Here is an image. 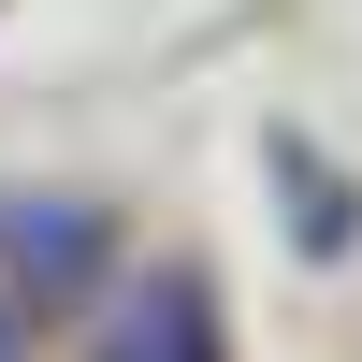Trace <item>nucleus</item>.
Listing matches in <instances>:
<instances>
[{
	"instance_id": "1",
	"label": "nucleus",
	"mask_w": 362,
	"mask_h": 362,
	"mask_svg": "<svg viewBox=\"0 0 362 362\" xmlns=\"http://www.w3.org/2000/svg\"><path fill=\"white\" fill-rule=\"evenodd\" d=\"M102 362H232V334H218V290H203L189 261H160V276H145L131 305H116Z\"/></svg>"
},
{
	"instance_id": "2",
	"label": "nucleus",
	"mask_w": 362,
	"mask_h": 362,
	"mask_svg": "<svg viewBox=\"0 0 362 362\" xmlns=\"http://www.w3.org/2000/svg\"><path fill=\"white\" fill-rule=\"evenodd\" d=\"M15 261H29V290H73L87 276V247H102V218H87V203H15Z\"/></svg>"
},
{
	"instance_id": "3",
	"label": "nucleus",
	"mask_w": 362,
	"mask_h": 362,
	"mask_svg": "<svg viewBox=\"0 0 362 362\" xmlns=\"http://www.w3.org/2000/svg\"><path fill=\"white\" fill-rule=\"evenodd\" d=\"M0 362H15V305H0Z\"/></svg>"
}]
</instances>
